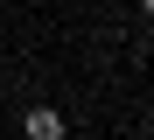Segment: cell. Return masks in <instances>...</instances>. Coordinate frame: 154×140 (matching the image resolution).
Listing matches in <instances>:
<instances>
[{"label":"cell","mask_w":154,"mask_h":140,"mask_svg":"<svg viewBox=\"0 0 154 140\" xmlns=\"http://www.w3.org/2000/svg\"><path fill=\"white\" fill-rule=\"evenodd\" d=\"M21 140H70V119L56 105H28L21 112Z\"/></svg>","instance_id":"6da1fadb"},{"label":"cell","mask_w":154,"mask_h":140,"mask_svg":"<svg viewBox=\"0 0 154 140\" xmlns=\"http://www.w3.org/2000/svg\"><path fill=\"white\" fill-rule=\"evenodd\" d=\"M140 7H147V21H154V0H140Z\"/></svg>","instance_id":"7a4b0ae2"}]
</instances>
